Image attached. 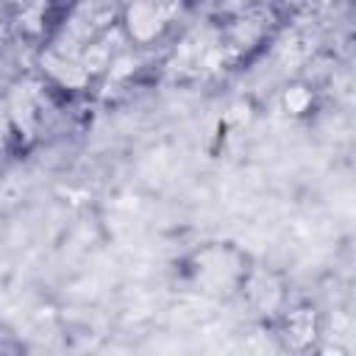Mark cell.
Instances as JSON below:
<instances>
[{
    "instance_id": "1",
    "label": "cell",
    "mask_w": 356,
    "mask_h": 356,
    "mask_svg": "<svg viewBox=\"0 0 356 356\" xmlns=\"http://www.w3.org/2000/svg\"><path fill=\"white\" fill-rule=\"evenodd\" d=\"M167 25V17H164V8L156 6V3H136L125 11V28L131 33L134 42L139 44H147L153 42Z\"/></svg>"
},
{
    "instance_id": "2",
    "label": "cell",
    "mask_w": 356,
    "mask_h": 356,
    "mask_svg": "<svg viewBox=\"0 0 356 356\" xmlns=\"http://www.w3.org/2000/svg\"><path fill=\"white\" fill-rule=\"evenodd\" d=\"M42 64L61 86H83V81H86V70L64 56H47V58H42Z\"/></svg>"
},
{
    "instance_id": "3",
    "label": "cell",
    "mask_w": 356,
    "mask_h": 356,
    "mask_svg": "<svg viewBox=\"0 0 356 356\" xmlns=\"http://www.w3.org/2000/svg\"><path fill=\"white\" fill-rule=\"evenodd\" d=\"M286 334L295 339V345H298V348H300V345H306V342L314 337V317H312V314H306V312L292 314V317H289V323H286Z\"/></svg>"
},
{
    "instance_id": "4",
    "label": "cell",
    "mask_w": 356,
    "mask_h": 356,
    "mask_svg": "<svg viewBox=\"0 0 356 356\" xmlns=\"http://www.w3.org/2000/svg\"><path fill=\"white\" fill-rule=\"evenodd\" d=\"M284 106H286L289 114H303L312 106V92L306 86H300V83L298 86H289L284 92Z\"/></svg>"
},
{
    "instance_id": "5",
    "label": "cell",
    "mask_w": 356,
    "mask_h": 356,
    "mask_svg": "<svg viewBox=\"0 0 356 356\" xmlns=\"http://www.w3.org/2000/svg\"><path fill=\"white\" fill-rule=\"evenodd\" d=\"M317 356H348V353H345L342 348H337V345H325V348H323Z\"/></svg>"
}]
</instances>
